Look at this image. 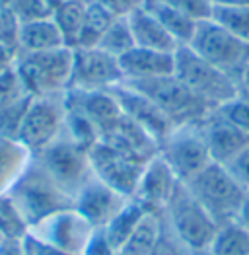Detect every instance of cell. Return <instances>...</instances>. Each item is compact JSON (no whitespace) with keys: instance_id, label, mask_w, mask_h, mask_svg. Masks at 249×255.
Here are the masks:
<instances>
[{"instance_id":"6da1fadb","label":"cell","mask_w":249,"mask_h":255,"mask_svg":"<svg viewBox=\"0 0 249 255\" xmlns=\"http://www.w3.org/2000/svg\"><path fill=\"white\" fill-rule=\"evenodd\" d=\"M173 76L191 90L195 96L210 106L218 107L240 96V86L228 74L199 57L189 45H181L175 51V72Z\"/></svg>"},{"instance_id":"7a4b0ae2","label":"cell","mask_w":249,"mask_h":255,"mask_svg":"<svg viewBox=\"0 0 249 255\" xmlns=\"http://www.w3.org/2000/svg\"><path fill=\"white\" fill-rule=\"evenodd\" d=\"M123 84L148 98L173 125L193 123L197 119H203L210 109H216L199 96H195L191 90H187L175 76L123 80Z\"/></svg>"},{"instance_id":"3957f363","label":"cell","mask_w":249,"mask_h":255,"mask_svg":"<svg viewBox=\"0 0 249 255\" xmlns=\"http://www.w3.org/2000/svg\"><path fill=\"white\" fill-rule=\"evenodd\" d=\"M189 47L242 86V76L249 63V43L238 39L220 23L208 18L199 21Z\"/></svg>"},{"instance_id":"277c9868","label":"cell","mask_w":249,"mask_h":255,"mask_svg":"<svg viewBox=\"0 0 249 255\" xmlns=\"http://www.w3.org/2000/svg\"><path fill=\"white\" fill-rule=\"evenodd\" d=\"M74 51L70 47H59L41 53H20L16 70L21 84L35 98H47L62 88L70 86Z\"/></svg>"},{"instance_id":"5b68a950","label":"cell","mask_w":249,"mask_h":255,"mask_svg":"<svg viewBox=\"0 0 249 255\" xmlns=\"http://www.w3.org/2000/svg\"><path fill=\"white\" fill-rule=\"evenodd\" d=\"M185 187L216 220V224L240 214L246 197V189L232 177L226 166L216 162H210L199 175L185 183Z\"/></svg>"},{"instance_id":"8992f818","label":"cell","mask_w":249,"mask_h":255,"mask_svg":"<svg viewBox=\"0 0 249 255\" xmlns=\"http://www.w3.org/2000/svg\"><path fill=\"white\" fill-rule=\"evenodd\" d=\"M6 195L27 224H39L62 209V191L43 168L21 173Z\"/></svg>"},{"instance_id":"52a82bcc","label":"cell","mask_w":249,"mask_h":255,"mask_svg":"<svg viewBox=\"0 0 249 255\" xmlns=\"http://www.w3.org/2000/svg\"><path fill=\"white\" fill-rule=\"evenodd\" d=\"M167 207L173 228L187 246H191L193 250H203L212 244L218 232V224L183 183L175 185Z\"/></svg>"},{"instance_id":"ba28073f","label":"cell","mask_w":249,"mask_h":255,"mask_svg":"<svg viewBox=\"0 0 249 255\" xmlns=\"http://www.w3.org/2000/svg\"><path fill=\"white\" fill-rule=\"evenodd\" d=\"M88 162L100 181L117 193H134L144 170V162L132 154L98 140L88 148Z\"/></svg>"},{"instance_id":"9c48e42d","label":"cell","mask_w":249,"mask_h":255,"mask_svg":"<svg viewBox=\"0 0 249 255\" xmlns=\"http://www.w3.org/2000/svg\"><path fill=\"white\" fill-rule=\"evenodd\" d=\"M72 61V76L70 88L96 92L109 90L123 82V72L119 66V59L102 51L100 47H76Z\"/></svg>"},{"instance_id":"30bf717a","label":"cell","mask_w":249,"mask_h":255,"mask_svg":"<svg viewBox=\"0 0 249 255\" xmlns=\"http://www.w3.org/2000/svg\"><path fill=\"white\" fill-rule=\"evenodd\" d=\"M164 162L175 179L179 183H189L195 175L207 168L210 160L207 142L203 132H169L166 140L162 142V154Z\"/></svg>"},{"instance_id":"8fae6325","label":"cell","mask_w":249,"mask_h":255,"mask_svg":"<svg viewBox=\"0 0 249 255\" xmlns=\"http://www.w3.org/2000/svg\"><path fill=\"white\" fill-rule=\"evenodd\" d=\"M62 113L61 109L55 106L47 98H33L27 107L21 127L18 130V142L31 152H41L47 148L61 127Z\"/></svg>"},{"instance_id":"7c38bea8","label":"cell","mask_w":249,"mask_h":255,"mask_svg":"<svg viewBox=\"0 0 249 255\" xmlns=\"http://www.w3.org/2000/svg\"><path fill=\"white\" fill-rule=\"evenodd\" d=\"M109 92L117 100L123 115L132 119L136 125H140L158 144H162L169 136V132L173 130V123L148 98L134 92L132 88L124 86L123 82L109 88Z\"/></svg>"},{"instance_id":"4fadbf2b","label":"cell","mask_w":249,"mask_h":255,"mask_svg":"<svg viewBox=\"0 0 249 255\" xmlns=\"http://www.w3.org/2000/svg\"><path fill=\"white\" fill-rule=\"evenodd\" d=\"M43 171L55 181V185L64 191L82 181L88 162V150L74 142H51L41 150Z\"/></svg>"},{"instance_id":"5bb4252c","label":"cell","mask_w":249,"mask_h":255,"mask_svg":"<svg viewBox=\"0 0 249 255\" xmlns=\"http://www.w3.org/2000/svg\"><path fill=\"white\" fill-rule=\"evenodd\" d=\"M203 136L207 142L210 160L222 166H226L230 160H234L246 146H249L248 132H244L234 123H230L228 119H224L218 111L203 127Z\"/></svg>"},{"instance_id":"9a60e30c","label":"cell","mask_w":249,"mask_h":255,"mask_svg":"<svg viewBox=\"0 0 249 255\" xmlns=\"http://www.w3.org/2000/svg\"><path fill=\"white\" fill-rule=\"evenodd\" d=\"M119 66L123 72V80H146L173 76L175 72V53L152 51L142 47H132L119 57Z\"/></svg>"},{"instance_id":"2e32d148","label":"cell","mask_w":249,"mask_h":255,"mask_svg":"<svg viewBox=\"0 0 249 255\" xmlns=\"http://www.w3.org/2000/svg\"><path fill=\"white\" fill-rule=\"evenodd\" d=\"M177 183L179 181L175 179V175L167 168L164 158L156 156L144 166L134 193L138 195L140 205L144 209L146 207H162V205L169 203Z\"/></svg>"},{"instance_id":"e0dca14e","label":"cell","mask_w":249,"mask_h":255,"mask_svg":"<svg viewBox=\"0 0 249 255\" xmlns=\"http://www.w3.org/2000/svg\"><path fill=\"white\" fill-rule=\"evenodd\" d=\"M126 20H128V25H130L134 47L152 49V51H164V53H175L181 47L169 35V31L166 27L156 20L146 8L134 12Z\"/></svg>"},{"instance_id":"ac0fdd59","label":"cell","mask_w":249,"mask_h":255,"mask_svg":"<svg viewBox=\"0 0 249 255\" xmlns=\"http://www.w3.org/2000/svg\"><path fill=\"white\" fill-rule=\"evenodd\" d=\"M18 47L20 53H41V51H53L59 47H66L62 39L61 29L51 18L29 23H21L20 35H18Z\"/></svg>"},{"instance_id":"d6986e66","label":"cell","mask_w":249,"mask_h":255,"mask_svg":"<svg viewBox=\"0 0 249 255\" xmlns=\"http://www.w3.org/2000/svg\"><path fill=\"white\" fill-rule=\"evenodd\" d=\"M144 8L166 27L169 35L179 45H189V41L195 35V29H197L199 21L183 14L181 10L173 8L171 4H167L166 0H146Z\"/></svg>"},{"instance_id":"ffe728a7","label":"cell","mask_w":249,"mask_h":255,"mask_svg":"<svg viewBox=\"0 0 249 255\" xmlns=\"http://www.w3.org/2000/svg\"><path fill=\"white\" fill-rule=\"evenodd\" d=\"M115 195L111 187H107L105 183H98V185H88L84 187L78 199V213L84 220L100 224V222H107L115 216Z\"/></svg>"},{"instance_id":"44dd1931","label":"cell","mask_w":249,"mask_h":255,"mask_svg":"<svg viewBox=\"0 0 249 255\" xmlns=\"http://www.w3.org/2000/svg\"><path fill=\"white\" fill-rule=\"evenodd\" d=\"M27 152L29 150L21 146L18 140L0 138V195L8 193V189L23 173Z\"/></svg>"},{"instance_id":"7402d4cb","label":"cell","mask_w":249,"mask_h":255,"mask_svg":"<svg viewBox=\"0 0 249 255\" xmlns=\"http://www.w3.org/2000/svg\"><path fill=\"white\" fill-rule=\"evenodd\" d=\"M160 242L158 220L152 213H144L138 220L132 234L126 238L123 248L117 252L119 255H152L156 244Z\"/></svg>"},{"instance_id":"603a6c76","label":"cell","mask_w":249,"mask_h":255,"mask_svg":"<svg viewBox=\"0 0 249 255\" xmlns=\"http://www.w3.org/2000/svg\"><path fill=\"white\" fill-rule=\"evenodd\" d=\"M86 8L88 6H84L78 0H66L61 8L53 12V20L61 29L64 45L70 49H74L78 43V35L82 31V23L86 18Z\"/></svg>"},{"instance_id":"cb8c5ba5","label":"cell","mask_w":249,"mask_h":255,"mask_svg":"<svg viewBox=\"0 0 249 255\" xmlns=\"http://www.w3.org/2000/svg\"><path fill=\"white\" fill-rule=\"evenodd\" d=\"M144 213L146 211L142 205H130V207L123 209L121 213H117L109 220V226H107V232H105V240H107V244H109V248L113 252H119L123 248L126 238L132 234V230L136 228L138 220L142 218Z\"/></svg>"},{"instance_id":"d4e9b609","label":"cell","mask_w":249,"mask_h":255,"mask_svg":"<svg viewBox=\"0 0 249 255\" xmlns=\"http://www.w3.org/2000/svg\"><path fill=\"white\" fill-rule=\"evenodd\" d=\"M214 255H249V230L244 224H224L210 244Z\"/></svg>"},{"instance_id":"484cf974","label":"cell","mask_w":249,"mask_h":255,"mask_svg":"<svg viewBox=\"0 0 249 255\" xmlns=\"http://www.w3.org/2000/svg\"><path fill=\"white\" fill-rule=\"evenodd\" d=\"M113 20H115V16H111L102 4L88 6L76 47H98L100 39L104 37V33L107 31V27L111 25Z\"/></svg>"},{"instance_id":"4316f807","label":"cell","mask_w":249,"mask_h":255,"mask_svg":"<svg viewBox=\"0 0 249 255\" xmlns=\"http://www.w3.org/2000/svg\"><path fill=\"white\" fill-rule=\"evenodd\" d=\"M210 20L220 23L238 39L249 43V4L244 6H212Z\"/></svg>"},{"instance_id":"83f0119b","label":"cell","mask_w":249,"mask_h":255,"mask_svg":"<svg viewBox=\"0 0 249 255\" xmlns=\"http://www.w3.org/2000/svg\"><path fill=\"white\" fill-rule=\"evenodd\" d=\"M98 47L113 55V57H121L126 51H130L134 47V41H132V33H130V25H128V20L126 18H115L111 21V25L107 27V31L104 33V37L100 39Z\"/></svg>"},{"instance_id":"f1b7e54d","label":"cell","mask_w":249,"mask_h":255,"mask_svg":"<svg viewBox=\"0 0 249 255\" xmlns=\"http://www.w3.org/2000/svg\"><path fill=\"white\" fill-rule=\"evenodd\" d=\"M33 98L35 96L25 94L20 100L10 102V104L0 107V138H8V140L18 138V130L21 127L23 115H25V111H27Z\"/></svg>"},{"instance_id":"f546056e","label":"cell","mask_w":249,"mask_h":255,"mask_svg":"<svg viewBox=\"0 0 249 255\" xmlns=\"http://www.w3.org/2000/svg\"><path fill=\"white\" fill-rule=\"evenodd\" d=\"M27 222L23 220L20 211L14 207V203L8 199V195H0V232L4 238L21 240L25 232Z\"/></svg>"},{"instance_id":"4dcf8cb0","label":"cell","mask_w":249,"mask_h":255,"mask_svg":"<svg viewBox=\"0 0 249 255\" xmlns=\"http://www.w3.org/2000/svg\"><path fill=\"white\" fill-rule=\"evenodd\" d=\"M8 8L12 10V14L16 16V20L21 23H29V21L45 20L51 18V10L47 8L45 0H10Z\"/></svg>"},{"instance_id":"1f68e13d","label":"cell","mask_w":249,"mask_h":255,"mask_svg":"<svg viewBox=\"0 0 249 255\" xmlns=\"http://www.w3.org/2000/svg\"><path fill=\"white\" fill-rule=\"evenodd\" d=\"M216 111H218L224 119H228L230 123H234L238 128H242L244 132L249 134V100L238 96L236 100H232L228 104L218 106Z\"/></svg>"},{"instance_id":"d6a6232c","label":"cell","mask_w":249,"mask_h":255,"mask_svg":"<svg viewBox=\"0 0 249 255\" xmlns=\"http://www.w3.org/2000/svg\"><path fill=\"white\" fill-rule=\"evenodd\" d=\"M25 94H29V92L25 90V86L21 84L16 66L12 70L0 74V107L10 104V102L20 100Z\"/></svg>"},{"instance_id":"836d02e7","label":"cell","mask_w":249,"mask_h":255,"mask_svg":"<svg viewBox=\"0 0 249 255\" xmlns=\"http://www.w3.org/2000/svg\"><path fill=\"white\" fill-rule=\"evenodd\" d=\"M18 35H20V21L16 20L8 4H0V43L20 51Z\"/></svg>"},{"instance_id":"e575fe53","label":"cell","mask_w":249,"mask_h":255,"mask_svg":"<svg viewBox=\"0 0 249 255\" xmlns=\"http://www.w3.org/2000/svg\"><path fill=\"white\" fill-rule=\"evenodd\" d=\"M166 2L197 21L208 20L212 14V2L210 0H166Z\"/></svg>"},{"instance_id":"d590c367","label":"cell","mask_w":249,"mask_h":255,"mask_svg":"<svg viewBox=\"0 0 249 255\" xmlns=\"http://www.w3.org/2000/svg\"><path fill=\"white\" fill-rule=\"evenodd\" d=\"M226 170L232 173V177L248 191L249 189V146L242 150L234 160L226 164Z\"/></svg>"},{"instance_id":"8d00e7d4","label":"cell","mask_w":249,"mask_h":255,"mask_svg":"<svg viewBox=\"0 0 249 255\" xmlns=\"http://www.w3.org/2000/svg\"><path fill=\"white\" fill-rule=\"evenodd\" d=\"M98 4H102L105 10L115 18H128L134 12L144 8L146 0H100Z\"/></svg>"},{"instance_id":"74e56055","label":"cell","mask_w":249,"mask_h":255,"mask_svg":"<svg viewBox=\"0 0 249 255\" xmlns=\"http://www.w3.org/2000/svg\"><path fill=\"white\" fill-rule=\"evenodd\" d=\"M21 246H23V254L25 255H72L70 252H64L61 248L49 244V242L37 240V238L29 234L21 238Z\"/></svg>"},{"instance_id":"f35d334b","label":"cell","mask_w":249,"mask_h":255,"mask_svg":"<svg viewBox=\"0 0 249 255\" xmlns=\"http://www.w3.org/2000/svg\"><path fill=\"white\" fill-rule=\"evenodd\" d=\"M18 55L20 51L14 49V47H8L4 43H0V74L2 72H8L16 66V61H18Z\"/></svg>"},{"instance_id":"ab89813d","label":"cell","mask_w":249,"mask_h":255,"mask_svg":"<svg viewBox=\"0 0 249 255\" xmlns=\"http://www.w3.org/2000/svg\"><path fill=\"white\" fill-rule=\"evenodd\" d=\"M0 255H25V254H23L21 240L4 238V240L0 242Z\"/></svg>"},{"instance_id":"60d3db41","label":"cell","mask_w":249,"mask_h":255,"mask_svg":"<svg viewBox=\"0 0 249 255\" xmlns=\"http://www.w3.org/2000/svg\"><path fill=\"white\" fill-rule=\"evenodd\" d=\"M152 255H179V252H177V250H175L167 240L160 238V242L156 244V248H154Z\"/></svg>"},{"instance_id":"b9f144b4","label":"cell","mask_w":249,"mask_h":255,"mask_svg":"<svg viewBox=\"0 0 249 255\" xmlns=\"http://www.w3.org/2000/svg\"><path fill=\"white\" fill-rule=\"evenodd\" d=\"M238 216H240L242 224L249 228V189L246 191V197H244V203H242V209H240V214H238Z\"/></svg>"},{"instance_id":"7bdbcfd3","label":"cell","mask_w":249,"mask_h":255,"mask_svg":"<svg viewBox=\"0 0 249 255\" xmlns=\"http://www.w3.org/2000/svg\"><path fill=\"white\" fill-rule=\"evenodd\" d=\"M212 6H244L249 4V0H210Z\"/></svg>"},{"instance_id":"ee69618b","label":"cell","mask_w":249,"mask_h":255,"mask_svg":"<svg viewBox=\"0 0 249 255\" xmlns=\"http://www.w3.org/2000/svg\"><path fill=\"white\" fill-rule=\"evenodd\" d=\"M64 2H66V0H45V4H47V8L51 10V14H53L57 8H61Z\"/></svg>"},{"instance_id":"f6af8a7d","label":"cell","mask_w":249,"mask_h":255,"mask_svg":"<svg viewBox=\"0 0 249 255\" xmlns=\"http://www.w3.org/2000/svg\"><path fill=\"white\" fill-rule=\"evenodd\" d=\"M242 88H249V63L246 66V72H244V76H242V86H240V90Z\"/></svg>"},{"instance_id":"bcb514c9","label":"cell","mask_w":249,"mask_h":255,"mask_svg":"<svg viewBox=\"0 0 249 255\" xmlns=\"http://www.w3.org/2000/svg\"><path fill=\"white\" fill-rule=\"evenodd\" d=\"M240 96L246 98V100H249V88H242V90H240Z\"/></svg>"},{"instance_id":"7dc6e473","label":"cell","mask_w":249,"mask_h":255,"mask_svg":"<svg viewBox=\"0 0 249 255\" xmlns=\"http://www.w3.org/2000/svg\"><path fill=\"white\" fill-rule=\"evenodd\" d=\"M78 2H82L84 6H92V4H98L100 0H78Z\"/></svg>"},{"instance_id":"c3c4849f","label":"cell","mask_w":249,"mask_h":255,"mask_svg":"<svg viewBox=\"0 0 249 255\" xmlns=\"http://www.w3.org/2000/svg\"><path fill=\"white\" fill-rule=\"evenodd\" d=\"M0 4H10V0H0Z\"/></svg>"},{"instance_id":"681fc988","label":"cell","mask_w":249,"mask_h":255,"mask_svg":"<svg viewBox=\"0 0 249 255\" xmlns=\"http://www.w3.org/2000/svg\"><path fill=\"white\" fill-rule=\"evenodd\" d=\"M117 255H119V254H117Z\"/></svg>"}]
</instances>
